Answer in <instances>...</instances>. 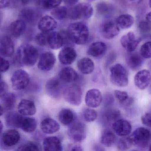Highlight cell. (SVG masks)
I'll return each mask as SVG.
<instances>
[{
	"mask_svg": "<svg viewBox=\"0 0 151 151\" xmlns=\"http://www.w3.org/2000/svg\"><path fill=\"white\" fill-rule=\"evenodd\" d=\"M1 74H0V81H1Z\"/></svg>",
	"mask_w": 151,
	"mask_h": 151,
	"instance_id": "60",
	"label": "cell"
},
{
	"mask_svg": "<svg viewBox=\"0 0 151 151\" xmlns=\"http://www.w3.org/2000/svg\"><path fill=\"white\" fill-rule=\"evenodd\" d=\"M20 151H39L40 148L38 146L33 142H29L24 145H22L18 148Z\"/></svg>",
	"mask_w": 151,
	"mask_h": 151,
	"instance_id": "44",
	"label": "cell"
},
{
	"mask_svg": "<svg viewBox=\"0 0 151 151\" xmlns=\"http://www.w3.org/2000/svg\"><path fill=\"white\" fill-rule=\"evenodd\" d=\"M29 75L23 70H16L11 78L12 87L14 90L20 91L25 89L29 82Z\"/></svg>",
	"mask_w": 151,
	"mask_h": 151,
	"instance_id": "8",
	"label": "cell"
},
{
	"mask_svg": "<svg viewBox=\"0 0 151 151\" xmlns=\"http://www.w3.org/2000/svg\"><path fill=\"white\" fill-rule=\"evenodd\" d=\"M121 116V113L118 109H109L106 110L103 114V119L106 123H114Z\"/></svg>",
	"mask_w": 151,
	"mask_h": 151,
	"instance_id": "35",
	"label": "cell"
},
{
	"mask_svg": "<svg viewBox=\"0 0 151 151\" xmlns=\"http://www.w3.org/2000/svg\"><path fill=\"white\" fill-rule=\"evenodd\" d=\"M43 147L45 151H61L63 150L61 142L56 137L46 138L43 142Z\"/></svg>",
	"mask_w": 151,
	"mask_h": 151,
	"instance_id": "26",
	"label": "cell"
},
{
	"mask_svg": "<svg viewBox=\"0 0 151 151\" xmlns=\"http://www.w3.org/2000/svg\"><path fill=\"white\" fill-rule=\"evenodd\" d=\"M10 0H0V9H5L9 6Z\"/></svg>",
	"mask_w": 151,
	"mask_h": 151,
	"instance_id": "51",
	"label": "cell"
},
{
	"mask_svg": "<svg viewBox=\"0 0 151 151\" xmlns=\"http://www.w3.org/2000/svg\"><path fill=\"white\" fill-rule=\"evenodd\" d=\"M79 0H62L65 4L68 6H73L77 4Z\"/></svg>",
	"mask_w": 151,
	"mask_h": 151,
	"instance_id": "52",
	"label": "cell"
},
{
	"mask_svg": "<svg viewBox=\"0 0 151 151\" xmlns=\"http://www.w3.org/2000/svg\"><path fill=\"white\" fill-rule=\"evenodd\" d=\"M77 67L79 71L85 75H89L94 69L93 62L90 58H83L78 61Z\"/></svg>",
	"mask_w": 151,
	"mask_h": 151,
	"instance_id": "28",
	"label": "cell"
},
{
	"mask_svg": "<svg viewBox=\"0 0 151 151\" xmlns=\"http://www.w3.org/2000/svg\"><path fill=\"white\" fill-rule=\"evenodd\" d=\"M69 125L68 134L71 140L76 143H79L85 139L86 137V129L83 123L79 121H74Z\"/></svg>",
	"mask_w": 151,
	"mask_h": 151,
	"instance_id": "6",
	"label": "cell"
},
{
	"mask_svg": "<svg viewBox=\"0 0 151 151\" xmlns=\"http://www.w3.org/2000/svg\"><path fill=\"white\" fill-rule=\"evenodd\" d=\"M56 62L54 54L51 52H46L41 54L38 63V67L40 70L48 71L53 68Z\"/></svg>",
	"mask_w": 151,
	"mask_h": 151,
	"instance_id": "11",
	"label": "cell"
},
{
	"mask_svg": "<svg viewBox=\"0 0 151 151\" xmlns=\"http://www.w3.org/2000/svg\"><path fill=\"white\" fill-rule=\"evenodd\" d=\"M40 128L42 132L46 134H53L60 130V125L54 119L46 118L41 122Z\"/></svg>",
	"mask_w": 151,
	"mask_h": 151,
	"instance_id": "23",
	"label": "cell"
},
{
	"mask_svg": "<svg viewBox=\"0 0 151 151\" xmlns=\"http://www.w3.org/2000/svg\"><path fill=\"white\" fill-rule=\"evenodd\" d=\"M83 116L85 120L87 122H93L98 117L97 111L91 108H86L84 109Z\"/></svg>",
	"mask_w": 151,
	"mask_h": 151,
	"instance_id": "39",
	"label": "cell"
},
{
	"mask_svg": "<svg viewBox=\"0 0 151 151\" xmlns=\"http://www.w3.org/2000/svg\"><path fill=\"white\" fill-rule=\"evenodd\" d=\"M18 111L22 115L32 116L36 114L37 109L33 101L29 100L22 99L18 105Z\"/></svg>",
	"mask_w": 151,
	"mask_h": 151,
	"instance_id": "22",
	"label": "cell"
},
{
	"mask_svg": "<svg viewBox=\"0 0 151 151\" xmlns=\"http://www.w3.org/2000/svg\"><path fill=\"white\" fill-rule=\"evenodd\" d=\"M59 78L61 82L65 83H71L76 82L79 78V75L72 68L66 67L60 71Z\"/></svg>",
	"mask_w": 151,
	"mask_h": 151,
	"instance_id": "21",
	"label": "cell"
},
{
	"mask_svg": "<svg viewBox=\"0 0 151 151\" xmlns=\"http://www.w3.org/2000/svg\"><path fill=\"white\" fill-rule=\"evenodd\" d=\"M26 28V23L20 19L13 22L9 26V30L12 36L17 38L22 35Z\"/></svg>",
	"mask_w": 151,
	"mask_h": 151,
	"instance_id": "30",
	"label": "cell"
},
{
	"mask_svg": "<svg viewBox=\"0 0 151 151\" xmlns=\"http://www.w3.org/2000/svg\"><path fill=\"white\" fill-rule=\"evenodd\" d=\"M2 98V104L6 109L10 110L14 108L16 102V98L14 93H6Z\"/></svg>",
	"mask_w": 151,
	"mask_h": 151,
	"instance_id": "36",
	"label": "cell"
},
{
	"mask_svg": "<svg viewBox=\"0 0 151 151\" xmlns=\"http://www.w3.org/2000/svg\"><path fill=\"white\" fill-rule=\"evenodd\" d=\"M96 9L99 14L101 15H106L111 12L112 7L105 2H101L97 4Z\"/></svg>",
	"mask_w": 151,
	"mask_h": 151,
	"instance_id": "42",
	"label": "cell"
},
{
	"mask_svg": "<svg viewBox=\"0 0 151 151\" xmlns=\"http://www.w3.org/2000/svg\"><path fill=\"white\" fill-rule=\"evenodd\" d=\"M114 96L121 104L125 102L129 98L127 92L122 91L119 90L114 91Z\"/></svg>",
	"mask_w": 151,
	"mask_h": 151,
	"instance_id": "43",
	"label": "cell"
},
{
	"mask_svg": "<svg viewBox=\"0 0 151 151\" xmlns=\"http://www.w3.org/2000/svg\"><path fill=\"white\" fill-rule=\"evenodd\" d=\"M47 45L52 49L57 50L64 45L63 38L60 32H51L47 33Z\"/></svg>",
	"mask_w": 151,
	"mask_h": 151,
	"instance_id": "19",
	"label": "cell"
},
{
	"mask_svg": "<svg viewBox=\"0 0 151 151\" xmlns=\"http://www.w3.org/2000/svg\"><path fill=\"white\" fill-rule=\"evenodd\" d=\"M88 2H92V1H94L95 0H87Z\"/></svg>",
	"mask_w": 151,
	"mask_h": 151,
	"instance_id": "58",
	"label": "cell"
},
{
	"mask_svg": "<svg viewBox=\"0 0 151 151\" xmlns=\"http://www.w3.org/2000/svg\"><path fill=\"white\" fill-rule=\"evenodd\" d=\"M57 26L58 24L55 19L48 15L43 17L38 23V29L44 32H52L57 28Z\"/></svg>",
	"mask_w": 151,
	"mask_h": 151,
	"instance_id": "18",
	"label": "cell"
},
{
	"mask_svg": "<svg viewBox=\"0 0 151 151\" xmlns=\"http://www.w3.org/2000/svg\"><path fill=\"white\" fill-rule=\"evenodd\" d=\"M133 145V141L131 137H124L118 141L117 147L118 150L125 151L130 148Z\"/></svg>",
	"mask_w": 151,
	"mask_h": 151,
	"instance_id": "38",
	"label": "cell"
},
{
	"mask_svg": "<svg viewBox=\"0 0 151 151\" xmlns=\"http://www.w3.org/2000/svg\"><path fill=\"white\" fill-rule=\"evenodd\" d=\"M110 80L112 83L119 87H125L129 83V75L125 68L116 64L110 68Z\"/></svg>",
	"mask_w": 151,
	"mask_h": 151,
	"instance_id": "3",
	"label": "cell"
},
{
	"mask_svg": "<svg viewBox=\"0 0 151 151\" xmlns=\"http://www.w3.org/2000/svg\"><path fill=\"white\" fill-rule=\"evenodd\" d=\"M112 127L116 134L122 137L128 136L132 131L131 124L124 119L116 120L112 124Z\"/></svg>",
	"mask_w": 151,
	"mask_h": 151,
	"instance_id": "16",
	"label": "cell"
},
{
	"mask_svg": "<svg viewBox=\"0 0 151 151\" xmlns=\"http://www.w3.org/2000/svg\"><path fill=\"white\" fill-rule=\"evenodd\" d=\"M8 86L6 83L0 81V98H2L7 92Z\"/></svg>",
	"mask_w": 151,
	"mask_h": 151,
	"instance_id": "49",
	"label": "cell"
},
{
	"mask_svg": "<svg viewBox=\"0 0 151 151\" xmlns=\"http://www.w3.org/2000/svg\"><path fill=\"white\" fill-rule=\"evenodd\" d=\"M107 46L103 42H95L92 43L88 48L87 54L93 57H100L103 56L106 52Z\"/></svg>",
	"mask_w": 151,
	"mask_h": 151,
	"instance_id": "25",
	"label": "cell"
},
{
	"mask_svg": "<svg viewBox=\"0 0 151 151\" xmlns=\"http://www.w3.org/2000/svg\"><path fill=\"white\" fill-rule=\"evenodd\" d=\"M10 67L9 62L0 57V72H4L7 71Z\"/></svg>",
	"mask_w": 151,
	"mask_h": 151,
	"instance_id": "46",
	"label": "cell"
},
{
	"mask_svg": "<svg viewBox=\"0 0 151 151\" xmlns=\"http://www.w3.org/2000/svg\"><path fill=\"white\" fill-rule=\"evenodd\" d=\"M139 27L141 31L147 32L151 29V24L148 23L146 21H142L139 22Z\"/></svg>",
	"mask_w": 151,
	"mask_h": 151,
	"instance_id": "48",
	"label": "cell"
},
{
	"mask_svg": "<svg viewBox=\"0 0 151 151\" xmlns=\"http://www.w3.org/2000/svg\"><path fill=\"white\" fill-rule=\"evenodd\" d=\"M151 82V74L147 70L138 72L134 77V83L139 90H143L148 87Z\"/></svg>",
	"mask_w": 151,
	"mask_h": 151,
	"instance_id": "15",
	"label": "cell"
},
{
	"mask_svg": "<svg viewBox=\"0 0 151 151\" xmlns=\"http://www.w3.org/2000/svg\"><path fill=\"white\" fill-rule=\"evenodd\" d=\"M74 113L68 109H62L59 114V120L64 125H69L75 121Z\"/></svg>",
	"mask_w": 151,
	"mask_h": 151,
	"instance_id": "33",
	"label": "cell"
},
{
	"mask_svg": "<svg viewBox=\"0 0 151 151\" xmlns=\"http://www.w3.org/2000/svg\"><path fill=\"white\" fill-rule=\"evenodd\" d=\"M77 56L76 52L74 48L71 47L66 46L60 51L58 57L62 64L70 65L76 60Z\"/></svg>",
	"mask_w": 151,
	"mask_h": 151,
	"instance_id": "14",
	"label": "cell"
},
{
	"mask_svg": "<svg viewBox=\"0 0 151 151\" xmlns=\"http://www.w3.org/2000/svg\"><path fill=\"white\" fill-rule=\"evenodd\" d=\"M62 0H43L42 6L47 10L54 9L59 6L61 3Z\"/></svg>",
	"mask_w": 151,
	"mask_h": 151,
	"instance_id": "40",
	"label": "cell"
},
{
	"mask_svg": "<svg viewBox=\"0 0 151 151\" xmlns=\"http://www.w3.org/2000/svg\"><path fill=\"white\" fill-rule=\"evenodd\" d=\"M38 50L33 46L28 44L22 45L17 49L16 60L24 66H34L38 59Z\"/></svg>",
	"mask_w": 151,
	"mask_h": 151,
	"instance_id": "2",
	"label": "cell"
},
{
	"mask_svg": "<svg viewBox=\"0 0 151 151\" xmlns=\"http://www.w3.org/2000/svg\"><path fill=\"white\" fill-rule=\"evenodd\" d=\"M134 21V18L132 16L129 14H123L116 18V23L119 28L127 29L132 26Z\"/></svg>",
	"mask_w": 151,
	"mask_h": 151,
	"instance_id": "32",
	"label": "cell"
},
{
	"mask_svg": "<svg viewBox=\"0 0 151 151\" xmlns=\"http://www.w3.org/2000/svg\"><path fill=\"white\" fill-rule=\"evenodd\" d=\"M71 151H83V148L79 145H75L71 147Z\"/></svg>",
	"mask_w": 151,
	"mask_h": 151,
	"instance_id": "53",
	"label": "cell"
},
{
	"mask_svg": "<svg viewBox=\"0 0 151 151\" xmlns=\"http://www.w3.org/2000/svg\"><path fill=\"white\" fill-rule=\"evenodd\" d=\"M3 124L1 122V121H0V134L2 132V130H3Z\"/></svg>",
	"mask_w": 151,
	"mask_h": 151,
	"instance_id": "56",
	"label": "cell"
},
{
	"mask_svg": "<svg viewBox=\"0 0 151 151\" xmlns=\"http://www.w3.org/2000/svg\"><path fill=\"white\" fill-rule=\"evenodd\" d=\"M101 30V34L105 38L112 39L119 34L120 28L116 22L108 20L102 23Z\"/></svg>",
	"mask_w": 151,
	"mask_h": 151,
	"instance_id": "10",
	"label": "cell"
},
{
	"mask_svg": "<svg viewBox=\"0 0 151 151\" xmlns=\"http://www.w3.org/2000/svg\"><path fill=\"white\" fill-rule=\"evenodd\" d=\"M21 138L20 133L16 130L12 129L7 131L2 137V141L5 145L12 147L16 145Z\"/></svg>",
	"mask_w": 151,
	"mask_h": 151,
	"instance_id": "24",
	"label": "cell"
},
{
	"mask_svg": "<svg viewBox=\"0 0 151 151\" xmlns=\"http://www.w3.org/2000/svg\"><path fill=\"white\" fill-rule=\"evenodd\" d=\"M1 14H0V25H1Z\"/></svg>",
	"mask_w": 151,
	"mask_h": 151,
	"instance_id": "59",
	"label": "cell"
},
{
	"mask_svg": "<svg viewBox=\"0 0 151 151\" xmlns=\"http://www.w3.org/2000/svg\"><path fill=\"white\" fill-rule=\"evenodd\" d=\"M85 101L86 104L89 107H98L102 102L101 92L99 89H91L86 93Z\"/></svg>",
	"mask_w": 151,
	"mask_h": 151,
	"instance_id": "13",
	"label": "cell"
},
{
	"mask_svg": "<svg viewBox=\"0 0 151 151\" xmlns=\"http://www.w3.org/2000/svg\"><path fill=\"white\" fill-rule=\"evenodd\" d=\"M116 138L114 133L109 129L102 131L101 136V143L107 147H112L115 143Z\"/></svg>",
	"mask_w": 151,
	"mask_h": 151,
	"instance_id": "31",
	"label": "cell"
},
{
	"mask_svg": "<svg viewBox=\"0 0 151 151\" xmlns=\"http://www.w3.org/2000/svg\"><path fill=\"white\" fill-rule=\"evenodd\" d=\"M3 108L2 107V106L0 105V116L2 115V114L3 113Z\"/></svg>",
	"mask_w": 151,
	"mask_h": 151,
	"instance_id": "57",
	"label": "cell"
},
{
	"mask_svg": "<svg viewBox=\"0 0 151 151\" xmlns=\"http://www.w3.org/2000/svg\"><path fill=\"white\" fill-rule=\"evenodd\" d=\"M46 90L52 98L55 99L60 98L63 91L61 80L56 78H51L46 83Z\"/></svg>",
	"mask_w": 151,
	"mask_h": 151,
	"instance_id": "12",
	"label": "cell"
},
{
	"mask_svg": "<svg viewBox=\"0 0 151 151\" xmlns=\"http://www.w3.org/2000/svg\"><path fill=\"white\" fill-rule=\"evenodd\" d=\"M93 14V9L90 4L82 3L77 5L69 12L68 15L72 19H83L87 20L91 17Z\"/></svg>",
	"mask_w": 151,
	"mask_h": 151,
	"instance_id": "7",
	"label": "cell"
},
{
	"mask_svg": "<svg viewBox=\"0 0 151 151\" xmlns=\"http://www.w3.org/2000/svg\"><path fill=\"white\" fill-rule=\"evenodd\" d=\"M82 94L81 87L74 84L63 89L62 95L67 102L73 106H78L82 102Z\"/></svg>",
	"mask_w": 151,
	"mask_h": 151,
	"instance_id": "4",
	"label": "cell"
},
{
	"mask_svg": "<svg viewBox=\"0 0 151 151\" xmlns=\"http://www.w3.org/2000/svg\"><path fill=\"white\" fill-rule=\"evenodd\" d=\"M37 122L34 118L24 117L21 128L26 132H32L37 129Z\"/></svg>",
	"mask_w": 151,
	"mask_h": 151,
	"instance_id": "34",
	"label": "cell"
},
{
	"mask_svg": "<svg viewBox=\"0 0 151 151\" xmlns=\"http://www.w3.org/2000/svg\"><path fill=\"white\" fill-rule=\"evenodd\" d=\"M133 145L138 148L145 149L150 145L151 133L150 131L144 127L136 129L132 135Z\"/></svg>",
	"mask_w": 151,
	"mask_h": 151,
	"instance_id": "5",
	"label": "cell"
},
{
	"mask_svg": "<svg viewBox=\"0 0 151 151\" xmlns=\"http://www.w3.org/2000/svg\"><path fill=\"white\" fill-rule=\"evenodd\" d=\"M14 52V44L10 37L4 36L0 39V54L5 57H11Z\"/></svg>",
	"mask_w": 151,
	"mask_h": 151,
	"instance_id": "17",
	"label": "cell"
},
{
	"mask_svg": "<svg viewBox=\"0 0 151 151\" xmlns=\"http://www.w3.org/2000/svg\"><path fill=\"white\" fill-rule=\"evenodd\" d=\"M32 0H19L22 5H27Z\"/></svg>",
	"mask_w": 151,
	"mask_h": 151,
	"instance_id": "55",
	"label": "cell"
},
{
	"mask_svg": "<svg viewBox=\"0 0 151 151\" xmlns=\"http://www.w3.org/2000/svg\"><path fill=\"white\" fill-rule=\"evenodd\" d=\"M141 41V39L133 32H129L121 37L120 42L122 47L129 52H134Z\"/></svg>",
	"mask_w": 151,
	"mask_h": 151,
	"instance_id": "9",
	"label": "cell"
},
{
	"mask_svg": "<svg viewBox=\"0 0 151 151\" xmlns=\"http://www.w3.org/2000/svg\"><path fill=\"white\" fill-rule=\"evenodd\" d=\"M51 14L54 19L62 20L67 17L68 9L65 6H58L53 9Z\"/></svg>",
	"mask_w": 151,
	"mask_h": 151,
	"instance_id": "37",
	"label": "cell"
},
{
	"mask_svg": "<svg viewBox=\"0 0 151 151\" xmlns=\"http://www.w3.org/2000/svg\"><path fill=\"white\" fill-rule=\"evenodd\" d=\"M123 1L129 6H137L141 3L143 0H123Z\"/></svg>",
	"mask_w": 151,
	"mask_h": 151,
	"instance_id": "50",
	"label": "cell"
},
{
	"mask_svg": "<svg viewBox=\"0 0 151 151\" xmlns=\"http://www.w3.org/2000/svg\"><path fill=\"white\" fill-rule=\"evenodd\" d=\"M145 21L148 23L151 24V12H149L148 14H147L145 17Z\"/></svg>",
	"mask_w": 151,
	"mask_h": 151,
	"instance_id": "54",
	"label": "cell"
},
{
	"mask_svg": "<svg viewBox=\"0 0 151 151\" xmlns=\"http://www.w3.org/2000/svg\"><path fill=\"white\" fill-rule=\"evenodd\" d=\"M131 52L126 58V62L129 68L133 70L139 69L143 63L142 56L138 53Z\"/></svg>",
	"mask_w": 151,
	"mask_h": 151,
	"instance_id": "27",
	"label": "cell"
},
{
	"mask_svg": "<svg viewBox=\"0 0 151 151\" xmlns=\"http://www.w3.org/2000/svg\"><path fill=\"white\" fill-rule=\"evenodd\" d=\"M19 17L21 20L25 23L34 24L38 21L40 17V13L37 9L33 8H25L20 12Z\"/></svg>",
	"mask_w": 151,
	"mask_h": 151,
	"instance_id": "20",
	"label": "cell"
},
{
	"mask_svg": "<svg viewBox=\"0 0 151 151\" xmlns=\"http://www.w3.org/2000/svg\"><path fill=\"white\" fill-rule=\"evenodd\" d=\"M24 117L20 113L12 112L9 113L6 116L7 126L12 128H21Z\"/></svg>",
	"mask_w": 151,
	"mask_h": 151,
	"instance_id": "29",
	"label": "cell"
},
{
	"mask_svg": "<svg viewBox=\"0 0 151 151\" xmlns=\"http://www.w3.org/2000/svg\"><path fill=\"white\" fill-rule=\"evenodd\" d=\"M141 122L144 125L150 127L151 126V115L150 113H147L141 117Z\"/></svg>",
	"mask_w": 151,
	"mask_h": 151,
	"instance_id": "47",
	"label": "cell"
},
{
	"mask_svg": "<svg viewBox=\"0 0 151 151\" xmlns=\"http://www.w3.org/2000/svg\"><path fill=\"white\" fill-rule=\"evenodd\" d=\"M67 32L72 42L78 45L86 44L89 40V31L86 24L82 22L70 24Z\"/></svg>",
	"mask_w": 151,
	"mask_h": 151,
	"instance_id": "1",
	"label": "cell"
},
{
	"mask_svg": "<svg viewBox=\"0 0 151 151\" xmlns=\"http://www.w3.org/2000/svg\"><path fill=\"white\" fill-rule=\"evenodd\" d=\"M140 54L143 58L149 59L151 57V42H146L141 46Z\"/></svg>",
	"mask_w": 151,
	"mask_h": 151,
	"instance_id": "41",
	"label": "cell"
},
{
	"mask_svg": "<svg viewBox=\"0 0 151 151\" xmlns=\"http://www.w3.org/2000/svg\"><path fill=\"white\" fill-rule=\"evenodd\" d=\"M47 33L42 32L36 36L35 40L38 45L42 46L47 45Z\"/></svg>",
	"mask_w": 151,
	"mask_h": 151,
	"instance_id": "45",
	"label": "cell"
}]
</instances>
